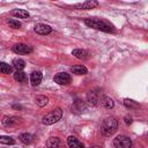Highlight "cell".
<instances>
[{"label": "cell", "mask_w": 148, "mask_h": 148, "mask_svg": "<svg viewBox=\"0 0 148 148\" xmlns=\"http://www.w3.org/2000/svg\"><path fill=\"white\" fill-rule=\"evenodd\" d=\"M84 23L89 28H94V29H97V30H101V31H104V32H114V30H116L114 27L104 18L89 17V18L84 20Z\"/></svg>", "instance_id": "cell-1"}, {"label": "cell", "mask_w": 148, "mask_h": 148, "mask_svg": "<svg viewBox=\"0 0 148 148\" xmlns=\"http://www.w3.org/2000/svg\"><path fill=\"white\" fill-rule=\"evenodd\" d=\"M118 127V121L114 117H108L103 120L102 126H101V133L104 136H111Z\"/></svg>", "instance_id": "cell-2"}, {"label": "cell", "mask_w": 148, "mask_h": 148, "mask_svg": "<svg viewBox=\"0 0 148 148\" xmlns=\"http://www.w3.org/2000/svg\"><path fill=\"white\" fill-rule=\"evenodd\" d=\"M61 117H62V110H61L60 108H56V109H53L51 112L46 113V114L43 117L42 123H43L44 125H51V124H54V123L59 121V120L61 119Z\"/></svg>", "instance_id": "cell-3"}, {"label": "cell", "mask_w": 148, "mask_h": 148, "mask_svg": "<svg viewBox=\"0 0 148 148\" xmlns=\"http://www.w3.org/2000/svg\"><path fill=\"white\" fill-rule=\"evenodd\" d=\"M113 145L116 148H131L132 140L126 135H118L113 139Z\"/></svg>", "instance_id": "cell-4"}, {"label": "cell", "mask_w": 148, "mask_h": 148, "mask_svg": "<svg viewBox=\"0 0 148 148\" xmlns=\"http://www.w3.org/2000/svg\"><path fill=\"white\" fill-rule=\"evenodd\" d=\"M53 81L56 83L60 84V86H67V84H69L72 82V77H71L69 74H67L65 72H61V73H58V74L54 75Z\"/></svg>", "instance_id": "cell-5"}, {"label": "cell", "mask_w": 148, "mask_h": 148, "mask_svg": "<svg viewBox=\"0 0 148 148\" xmlns=\"http://www.w3.org/2000/svg\"><path fill=\"white\" fill-rule=\"evenodd\" d=\"M13 51L15 53H18V54H28V53H31L32 52V47L27 45V44H23V43H18V44H15L13 46Z\"/></svg>", "instance_id": "cell-6"}, {"label": "cell", "mask_w": 148, "mask_h": 148, "mask_svg": "<svg viewBox=\"0 0 148 148\" xmlns=\"http://www.w3.org/2000/svg\"><path fill=\"white\" fill-rule=\"evenodd\" d=\"M87 102L92 105V106H96L99 102V95L95 91V90H89L87 92Z\"/></svg>", "instance_id": "cell-7"}, {"label": "cell", "mask_w": 148, "mask_h": 148, "mask_svg": "<svg viewBox=\"0 0 148 148\" xmlns=\"http://www.w3.org/2000/svg\"><path fill=\"white\" fill-rule=\"evenodd\" d=\"M84 109H86V104L81 99H75L74 103L72 104V108H71L72 112L73 113H77V114L79 113H82L84 111Z\"/></svg>", "instance_id": "cell-8"}, {"label": "cell", "mask_w": 148, "mask_h": 148, "mask_svg": "<svg viewBox=\"0 0 148 148\" xmlns=\"http://www.w3.org/2000/svg\"><path fill=\"white\" fill-rule=\"evenodd\" d=\"M18 118L17 117H13V116H5L3 118H2V120H1V123H2V125L3 126H6V127H13V126H15L17 123H18Z\"/></svg>", "instance_id": "cell-9"}, {"label": "cell", "mask_w": 148, "mask_h": 148, "mask_svg": "<svg viewBox=\"0 0 148 148\" xmlns=\"http://www.w3.org/2000/svg\"><path fill=\"white\" fill-rule=\"evenodd\" d=\"M51 27L44 23H38L35 25V32L39 34V35H49L51 32Z\"/></svg>", "instance_id": "cell-10"}, {"label": "cell", "mask_w": 148, "mask_h": 148, "mask_svg": "<svg viewBox=\"0 0 148 148\" xmlns=\"http://www.w3.org/2000/svg\"><path fill=\"white\" fill-rule=\"evenodd\" d=\"M72 54L77 58V59H82V60H86L90 57V53L87 51V50H83V49H75L72 51Z\"/></svg>", "instance_id": "cell-11"}, {"label": "cell", "mask_w": 148, "mask_h": 148, "mask_svg": "<svg viewBox=\"0 0 148 148\" xmlns=\"http://www.w3.org/2000/svg\"><path fill=\"white\" fill-rule=\"evenodd\" d=\"M97 5H98L97 1H95V0H88V1H86L83 3H76L74 7L77 8V9H92Z\"/></svg>", "instance_id": "cell-12"}, {"label": "cell", "mask_w": 148, "mask_h": 148, "mask_svg": "<svg viewBox=\"0 0 148 148\" xmlns=\"http://www.w3.org/2000/svg\"><path fill=\"white\" fill-rule=\"evenodd\" d=\"M42 79H43V75H42L40 72H32L30 74V82L34 87L38 86L42 82Z\"/></svg>", "instance_id": "cell-13"}, {"label": "cell", "mask_w": 148, "mask_h": 148, "mask_svg": "<svg viewBox=\"0 0 148 148\" xmlns=\"http://www.w3.org/2000/svg\"><path fill=\"white\" fill-rule=\"evenodd\" d=\"M67 143H68V146H69V148H84V146H83V143L81 142V141H79L75 136H68V139H67Z\"/></svg>", "instance_id": "cell-14"}, {"label": "cell", "mask_w": 148, "mask_h": 148, "mask_svg": "<svg viewBox=\"0 0 148 148\" xmlns=\"http://www.w3.org/2000/svg\"><path fill=\"white\" fill-rule=\"evenodd\" d=\"M71 72L76 74V75H84L88 73V69L83 65H75V66L71 67Z\"/></svg>", "instance_id": "cell-15"}, {"label": "cell", "mask_w": 148, "mask_h": 148, "mask_svg": "<svg viewBox=\"0 0 148 148\" xmlns=\"http://www.w3.org/2000/svg\"><path fill=\"white\" fill-rule=\"evenodd\" d=\"M60 145H61V142H60L59 138L52 136V138H49L46 140V147L47 148H60Z\"/></svg>", "instance_id": "cell-16"}, {"label": "cell", "mask_w": 148, "mask_h": 148, "mask_svg": "<svg viewBox=\"0 0 148 148\" xmlns=\"http://www.w3.org/2000/svg\"><path fill=\"white\" fill-rule=\"evenodd\" d=\"M12 15L16 16L18 18H28L30 15L25 9H13L12 10Z\"/></svg>", "instance_id": "cell-17"}, {"label": "cell", "mask_w": 148, "mask_h": 148, "mask_svg": "<svg viewBox=\"0 0 148 148\" xmlns=\"http://www.w3.org/2000/svg\"><path fill=\"white\" fill-rule=\"evenodd\" d=\"M20 141L24 145H30L32 141H34V135L32 134H29V133H22L20 135Z\"/></svg>", "instance_id": "cell-18"}, {"label": "cell", "mask_w": 148, "mask_h": 148, "mask_svg": "<svg viewBox=\"0 0 148 148\" xmlns=\"http://www.w3.org/2000/svg\"><path fill=\"white\" fill-rule=\"evenodd\" d=\"M14 79L17 82H27V74L22 71H16L14 73Z\"/></svg>", "instance_id": "cell-19"}, {"label": "cell", "mask_w": 148, "mask_h": 148, "mask_svg": "<svg viewBox=\"0 0 148 148\" xmlns=\"http://www.w3.org/2000/svg\"><path fill=\"white\" fill-rule=\"evenodd\" d=\"M13 66L16 68V71H22L24 67H25V61L23 59H20V58H16L13 60Z\"/></svg>", "instance_id": "cell-20"}, {"label": "cell", "mask_w": 148, "mask_h": 148, "mask_svg": "<svg viewBox=\"0 0 148 148\" xmlns=\"http://www.w3.org/2000/svg\"><path fill=\"white\" fill-rule=\"evenodd\" d=\"M102 105H103L105 109H112L113 105H114V102H113L112 98H110V97H108V96H104V97L102 98Z\"/></svg>", "instance_id": "cell-21"}, {"label": "cell", "mask_w": 148, "mask_h": 148, "mask_svg": "<svg viewBox=\"0 0 148 148\" xmlns=\"http://www.w3.org/2000/svg\"><path fill=\"white\" fill-rule=\"evenodd\" d=\"M124 105H125L127 109H131V110H136V109L140 108V105H139L136 102H134V101H132V99H128V98H126V99L124 101Z\"/></svg>", "instance_id": "cell-22"}, {"label": "cell", "mask_w": 148, "mask_h": 148, "mask_svg": "<svg viewBox=\"0 0 148 148\" xmlns=\"http://www.w3.org/2000/svg\"><path fill=\"white\" fill-rule=\"evenodd\" d=\"M47 102H49V98H47L46 96L39 95V96H37V97H36V103H37V105H38V106H40V108L45 106V105L47 104Z\"/></svg>", "instance_id": "cell-23"}, {"label": "cell", "mask_w": 148, "mask_h": 148, "mask_svg": "<svg viewBox=\"0 0 148 148\" xmlns=\"http://www.w3.org/2000/svg\"><path fill=\"white\" fill-rule=\"evenodd\" d=\"M0 73L3 74H10L12 73V66H9L6 62H0Z\"/></svg>", "instance_id": "cell-24"}, {"label": "cell", "mask_w": 148, "mask_h": 148, "mask_svg": "<svg viewBox=\"0 0 148 148\" xmlns=\"http://www.w3.org/2000/svg\"><path fill=\"white\" fill-rule=\"evenodd\" d=\"M0 142L3 145H14L15 140L10 136H7V135H0Z\"/></svg>", "instance_id": "cell-25"}, {"label": "cell", "mask_w": 148, "mask_h": 148, "mask_svg": "<svg viewBox=\"0 0 148 148\" xmlns=\"http://www.w3.org/2000/svg\"><path fill=\"white\" fill-rule=\"evenodd\" d=\"M8 24L13 28V29H18V28H21V23L18 22V21H16V20H9L8 21Z\"/></svg>", "instance_id": "cell-26"}, {"label": "cell", "mask_w": 148, "mask_h": 148, "mask_svg": "<svg viewBox=\"0 0 148 148\" xmlns=\"http://www.w3.org/2000/svg\"><path fill=\"white\" fill-rule=\"evenodd\" d=\"M125 123H126L127 125L132 124V118H131V117H125Z\"/></svg>", "instance_id": "cell-27"}, {"label": "cell", "mask_w": 148, "mask_h": 148, "mask_svg": "<svg viewBox=\"0 0 148 148\" xmlns=\"http://www.w3.org/2000/svg\"><path fill=\"white\" fill-rule=\"evenodd\" d=\"M135 148H143V147H142V146L139 143V145H136V146H135Z\"/></svg>", "instance_id": "cell-28"}, {"label": "cell", "mask_w": 148, "mask_h": 148, "mask_svg": "<svg viewBox=\"0 0 148 148\" xmlns=\"http://www.w3.org/2000/svg\"><path fill=\"white\" fill-rule=\"evenodd\" d=\"M13 108H15V109H21V106H20V105H14Z\"/></svg>", "instance_id": "cell-29"}, {"label": "cell", "mask_w": 148, "mask_h": 148, "mask_svg": "<svg viewBox=\"0 0 148 148\" xmlns=\"http://www.w3.org/2000/svg\"><path fill=\"white\" fill-rule=\"evenodd\" d=\"M92 148H102V147H92Z\"/></svg>", "instance_id": "cell-30"}]
</instances>
